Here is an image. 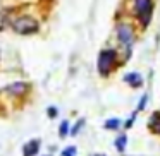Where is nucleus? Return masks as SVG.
Segmentation results:
<instances>
[{
    "label": "nucleus",
    "mask_w": 160,
    "mask_h": 156,
    "mask_svg": "<svg viewBox=\"0 0 160 156\" xmlns=\"http://www.w3.org/2000/svg\"><path fill=\"white\" fill-rule=\"evenodd\" d=\"M12 28L18 35H33L38 31V22L29 16H21L12 22Z\"/></svg>",
    "instance_id": "obj_1"
},
{
    "label": "nucleus",
    "mask_w": 160,
    "mask_h": 156,
    "mask_svg": "<svg viewBox=\"0 0 160 156\" xmlns=\"http://www.w3.org/2000/svg\"><path fill=\"white\" fill-rule=\"evenodd\" d=\"M114 60H115L114 50H103V52H100V55H98V72L107 76L110 72L112 65H114Z\"/></svg>",
    "instance_id": "obj_2"
},
{
    "label": "nucleus",
    "mask_w": 160,
    "mask_h": 156,
    "mask_svg": "<svg viewBox=\"0 0 160 156\" xmlns=\"http://www.w3.org/2000/svg\"><path fill=\"white\" fill-rule=\"evenodd\" d=\"M152 9H153L152 0H134V11L138 14V17L143 19V24H148Z\"/></svg>",
    "instance_id": "obj_3"
},
{
    "label": "nucleus",
    "mask_w": 160,
    "mask_h": 156,
    "mask_svg": "<svg viewBox=\"0 0 160 156\" xmlns=\"http://www.w3.org/2000/svg\"><path fill=\"white\" fill-rule=\"evenodd\" d=\"M117 38H119V41H121L122 46H128V48H129V46L132 45V41H134V35H132L131 26L119 24V28H117Z\"/></svg>",
    "instance_id": "obj_4"
},
{
    "label": "nucleus",
    "mask_w": 160,
    "mask_h": 156,
    "mask_svg": "<svg viewBox=\"0 0 160 156\" xmlns=\"http://www.w3.org/2000/svg\"><path fill=\"white\" fill-rule=\"evenodd\" d=\"M11 26V11L9 9H4L0 11V31H4Z\"/></svg>",
    "instance_id": "obj_5"
},
{
    "label": "nucleus",
    "mask_w": 160,
    "mask_h": 156,
    "mask_svg": "<svg viewBox=\"0 0 160 156\" xmlns=\"http://www.w3.org/2000/svg\"><path fill=\"white\" fill-rule=\"evenodd\" d=\"M124 81L128 84H131L132 87H139L143 84V79H141V76L139 74H136V72H131V74H128V76L124 77Z\"/></svg>",
    "instance_id": "obj_6"
},
{
    "label": "nucleus",
    "mask_w": 160,
    "mask_h": 156,
    "mask_svg": "<svg viewBox=\"0 0 160 156\" xmlns=\"http://www.w3.org/2000/svg\"><path fill=\"white\" fill-rule=\"evenodd\" d=\"M38 148H40V141H31L24 146V156H35L38 153Z\"/></svg>",
    "instance_id": "obj_7"
},
{
    "label": "nucleus",
    "mask_w": 160,
    "mask_h": 156,
    "mask_svg": "<svg viewBox=\"0 0 160 156\" xmlns=\"http://www.w3.org/2000/svg\"><path fill=\"white\" fill-rule=\"evenodd\" d=\"M26 89H28V84L26 83H16V84H11L7 87L9 93H14V94H22Z\"/></svg>",
    "instance_id": "obj_8"
},
{
    "label": "nucleus",
    "mask_w": 160,
    "mask_h": 156,
    "mask_svg": "<svg viewBox=\"0 0 160 156\" xmlns=\"http://www.w3.org/2000/svg\"><path fill=\"white\" fill-rule=\"evenodd\" d=\"M150 127H152V130L155 134H160V113L152 115V118H150Z\"/></svg>",
    "instance_id": "obj_9"
},
{
    "label": "nucleus",
    "mask_w": 160,
    "mask_h": 156,
    "mask_svg": "<svg viewBox=\"0 0 160 156\" xmlns=\"http://www.w3.org/2000/svg\"><path fill=\"white\" fill-rule=\"evenodd\" d=\"M119 124H121V122H119L117 118H114V120H108V122H107V129H117Z\"/></svg>",
    "instance_id": "obj_10"
},
{
    "label": "nucleus",
    "mask_w": 160,
    "mask_h": 156,
    "mask_svg": "<svg viewBox=\"0 0 160 156\" xmlns=\"http://www.w3.org/2000/svg\"><path fill=\"white\" fill-rule=\"evenodd\" d=\"M74 153H76V148L74 146H71V148H66L62 153V156H74Z\"/></svg>",
    "instance_id": "obj_11"
},
{
    "label": "nucleus",
    "mask_w": 160,
    "mask_h": 156,
    "mask_svg": "<svg viewBox=\"0 0 160 156\" xmlns=\"http://www.w3.org/2000/svg\"><path fill=\"white\" fill-rule=\"evenodd\" d=\"M67 122H62V125H60V135H66L67 134Z\"/></svg>",
    "instance_id": "obj_12"
},
{
    "label": "nucleus",
    "mask_w": 160,
    "mask_h": 156,
    "mask_svg": "<svg viewBox=\"0 0 160 156\" xmlns=\"http://www.w3.org/2000/svg\"><path fill=\"white\" fill-rule=\"evenodd\" d=\"M124 141H126V137H119V141H117V148H119V149H122V146H124Z\"/></svg>",
    "instance_id": "obj_13"
},
{
    "label": "nucleus",
    "mask_w": 160,
    "mask_h": 156,
    "mask_svg": "<svg viewBox=\"0 0 160 156\" xmlns=\"http://www.w3.org/2000/svg\"><path fill=\"white\" fill-rule=\"evenodd\" d=\"M48 115H50V117H55V115H57V110H55L53 106H50V108H48Z\"/></svg>",
    "instance_id": "obj_14"
}]
</instances>
